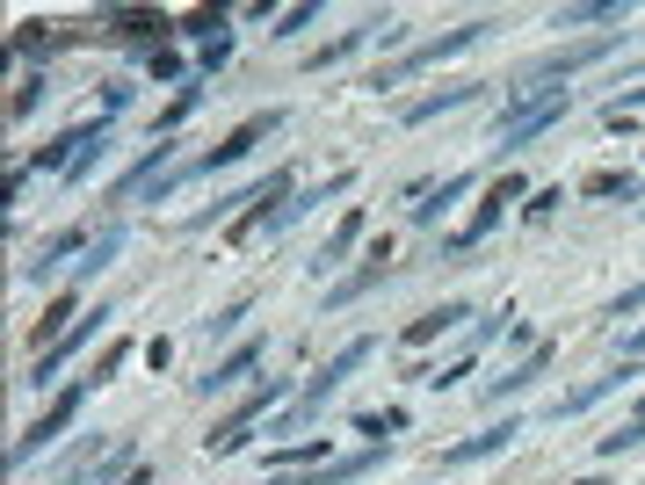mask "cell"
<instances>
[{"label": "cell", "instance_id": "28", "mask_svg": "<svg viewBox=\"0 0 645 485\" xmlns=\"http://www.w3.org/2000/svg\"><path fill=\"white\" fill-rule=\"evenodd\" d=\"M196 95H204V87H182V95H175V109L160 117V131H175V123H182V117H189V109H196Z\"/></svg>", "mask_w": 645, "mask_h": 485}, {"label": "cell", "instance_id": "8", "mask_svg": "<svg viewBox=\"0 0 645 485\" xmlns=\"http://www.w3.org/2000/svg\"><path fill=\"white\" fill-rule=\"evenodd\" d=\"M102 319H109V312H102V305H95V312H88V319H80V327H73V333H66V341H58V348H44V355H36V370H30V384H36V392H44V384H52V377H58V370H66V363H73V355H80V348H88V333H95V327H102Z\"/></svg>", "mask_w": 645, "mask_h": 485}, {"label": "cell", "instance_id": "4", "mask_svg": "<svg viewBox=\"0 0 645 485\" xmlns=\"http://www.w3.org/2000/svg\"><path fill=\"white\" fill-rule=\"evenodd\" d=\"M363 363H370V341H349V348H341V355H334V363L319 370L313 384H305V392H297L291 420H313L319 406H327V399H334V392H341V384H349V377H356V370H363Z\"/></svg>", "mask_w": 645, "mask_h": 485}, {"label": "cell", "instance_id": "23", "mask_svg": "<svg viewBox=\"0 0 645 485\" xmlns=\"http://www.w3.org/2000/svg\"><path fill=\"white\" fill-rule=\"evenodd\" d=\"M638 442H645V420H624V428L602 434V456H624V450H638Z\"/></svg>", "mask_w": 645, "mask_h": 485}, {"label": "cell", "instance_id": "32", "mask_svg": "<svg viewBox=\"0 0 645 485\" xmlns=\"http://www.w3.org/2000/svg\"><path fill=\"white\" fill-rule=\"evenodd\" d=\"M638 305H645V283H638V290H624V297H616V305H610V319H631Z\"/></svg>", "mask_w": 645, "mask_h": 485}, {"label": "cell", "instance_id": "24", "mask_svg": "<svg viewBox=\"0 0 645 485\" xmlns=\"http://www.w3.org/2000/svg\"><path fill=\"white\" fill-rule=\"evenodd\" d=\"M123 355H131V341H109L102 355H95V370H88V384H109V370L123 363Z\"/></svg>", "mask_w": 645, "mask_h": 485}, {"label": "cell", "instance_id": "34", "mask_svg": "<svg viewBox=\"0 0 645 485\" xmlns=\"http://www.w3.org/2000/svg\"><path fill=\"white\" fill-rule=\"evenodd\" d=\"M123 485H153V471H131V478H123Z\"/></svg>", "mask_w": 645, "mask_h": 485}, {"label": "cell", "instance_id": "3", "mask_svg": "<svg viewBox=\"0 0 645 485\" xmlns=\"http://www.w3.org/2000/svg\"><path fill=\"white\" fill-rule=\"evenodd\" d=\"M269 131H283V109H269V117H247L240 131H226V139L210 145L204 159H189V167H182V174H210V167H232V159H247V153H254V145L269 139ZM182 174H175V181H182ZM175 181H167V189H175ZM167 189H153V196H167Z\"/></svg>", "mask_w": 645, "mask_h": 485}, {"label": "cell", "instance_id": "22", "mask_svg": "<svg viewBox=\"0 0 645 485\" xmlns=\"http://www.w3.org/2000/svg\"><path fill=\"white\" fill-rule=\"evenodd\" d=\"M464 189H471V174H450V181H442V189L428 196V203H414V218H420V225H428V218H436V210L450 203V196H464Z\"/></svg>", "mask_w": 645, "mask_h": 485}, {"label": "cell", "instance_id": "29", "mask_svg": "<svg viewBox=\"0 0 645 485\" xmlns=\"http://www.w3.org/2000/svg\"><path fill=\"white\" fill-rule=\"evenodd\" d=\"M638 109H645V87H631V95H616V102H610V123H624V117H638Z\"/></svg>", "mask_w": 645, "mask_h": 485}, {"label": "cell", "instance_id": "33", "mask_svg": "<svg viewBox=\"0 0 645 485\" xmlns=\"http://www.w3.org/2000/svg\"><path fill=\"white\" fill-rule=\"evenodd\" d=\"M624 355H645V327H638V333H631V341H624Z\"/></svg>", "mask_w": 645, "mask_h": 485}, {"label": "cell", "instance_id": "6", "mask_svg": "<svg viewBox=\"0 0 645 485\" xmlns=\"http://www.w3.org/2000/svg\"><path fill=\"white\" fill-rule=\"evenodd\" d=\"M276 399H283V384H262V392H247V399L232 406V420H226V428H218V434H204V450H210V456H232V450L247 442V434H254V420H262Z\"/></svg>", "mask_w": 645, "mask_h": 485}, {"label": "cell", "instance_id": "26", "mask_svg": "<svg viewBox=\"0 0 645 485\" xmlns=\"http://www.w3.org/2000/svg\"><path fill=\"white\" fill-rule=\"evenodd\" d=\"M240 319H247V297H232V305H226V312H218V319H210L204 333H210V341H226V333L240 327Z\"/></svg>", "mask_w": 645, "mask_h": 485}, {"label": "cell", "instance_id": "18", "mask_svg": "<svg viewBox=\"0 0 645 485\" xmlns=\"http://www.w3.org/2000/svg\"><path fill=\"white\" fill-rule=\"evenodd\" d=\"M356 240H363V210H349V218H341V232H334V240H327V246H319V254H313V268H319V276H327V268H334V261H341V254H349Z\"/></svg>", "mask_w": 645, "mask_h": 485}, {"label": "cell", "instance_id": "25", "mask_svg": "<svg viewBox=\"0 0 645 485\" xmlns=\"http://www.w3.org/2000/svg\"><path fill=\"white\" fill-rule=\"evenodd\" d=\"M226 22H232V15H226V8H196V15H189V22H182V30H196V36H210V30H226ZM210 44H218V36H210Z\"/></svg>", "mask_w": 645, "mask_h": 485}, {"label": "cell", "instance_id": "2", "mask_svg": "<svg viewBox=\"0 0 645 485\" xmlns=\"http://www.w3.org/2000/svg\"><path fill=\"white\" fill-rule=\"evenodd\" d=\"M493 22H464V30H450V36H428V44H414V52L400 58V66H384L378 80L370 87H400V80H414L420 66H442V58H457V52H471V44H479V36H487Z\"/></svg>", "mask_w": 645, "mask_h": 485}, {"label": "cell", "instance_id": "21", "mask_svg": "<svg viewBox=\"0 0 645 485\" xmlns=\"http://www.w3.org/2000/svg\"><path fill=\"white\" fill-rule=\"evenodd\" d=\"M356 428H363L370 442H384V434H400V428H406V414H400V406H384V414H356Z\"/></svg>", "mask_w": 645, "mask_h": 485}, {"label": "cell", "instance_id": "35", "mask_svg": "<svg viewBox=\"0 0 645 485\" xmlns=\"http://www.w3.org/2000/svg\"><path fill=\"white\" fill-rule=\"evenodd\" d=\"M573 485H602V478H573Z\"/></svg>", "mask_w": 645, "mask_h": 485}, {"label": "cell", "instance_id": "17", "mask_svg": "<svg viewBox=\"0 0 645 485\" xmlns=\"http://www.w3.org/2000/svg\"><path fill=\"white\" fill-rule=\"evenodd\" d=\"M384 261H392V246L378 240V246H370V268H363V276H349V283H341V290H334V305H356V297H363V290H378V283L392 276Z\"/></svg>", "mask_w": 645, "mask_h": 485}, {"label": "cell", "instance_id": "11", "mask_svg": "<svg viewBox=\"0 0 645 485\" xmlns=\"http://www.w3.org/2000/svg\"><path fill=\"white\" fill-rule=\"evenodd\" d=\"M254 363H262V341H247V348H232L226 363H210L204 377H196V392H204V399H218V392H232V384H240V377H247V370H254Z\"/></svg>", "mask_w": 645, "mask_h": 485}, {"label": "cell", "instance_id": "15", "mask_svg": "<svg viewBox=\"0 0 645 485\" xmlns=\"http://www.w3.org/2000/svg\"><path fill=\"white\" fill-rule=\"evenodd\" d=\"M631 377H638V370H631V363H616V370H602V377H594V384H580V392H573V399H566V406H558V414H588V406L594 399H610V392H624V384Z\"/></svg>", "mask_w": 645, "mask_h": 485}, {"label": "cell", "instance_id": "31", "mask_svg": "<svg viewBox=\"0 0 645 485\" xmlns=\"http://www.w3.org/2000/svg\"><path fill=\"white\" fill-rule=\"evenodd\" d=\"M551 203H558V189H537V196L523 203V218H551Z\"/></svg>", "mask_w": 645, "mask_h": 485}, {"label": "cell", "instance_id": "12", "mask_svg": "<svg viewBox=\"0 0 645 485\" xmlns=\"http://www.w3.org/2000/svg\"><path fill=\"white\" fill-rule=\"evenodd\" d=\"M464 319H471V305H464V297H450V305H436V312H420L414 327H406V348H428V341H436V333L464 327Z\"/></svg>", "mask_w": 645, "mask_h": 485}, {"label": "cell", "instance_id": "13", "mask_svg": "<svg viewBox=\"0 0 645 485\" xmlns=\"http://www.w3.org/2000/svg\"><path fill=\"white\" fill-rule=\"evenodd\" d=\"M515 420H501V428H487V434H471V442H457V450H442V464H479V456H493V450H507L515 442Z\"/></svg>", "mask_w": 645, "mask_h": 485}, {"label": "cell", "instance_id": "14", "mask_svg": "<svg viewBox=\"0 0 645 485\" xmlns=\"http://www.w3.org/2000/svg\"><path fill=\"white\" fill-rule=\"evenodd\" d=\"M370 464H378V450L370 456H341V464H327V471H291V478H269V485H341V478H363Z\"/></svg>", "mask_w": 645, "mask_h": 485}, {"label": "cell", "instance_id": "10", "mask_svg": "<svg viewBox=\"0 0 645 485\" xmlns=\"http://www.w3.org/2000/svg\"><path fill=\"white\" fill-rule=\"evenodd\" d=\"M551 363H558V341H537L523 370H507V377H493V384H487V406H501V399H515V392H529V384H537Z\"/></svg>", "mask_w": 645, "mask_h": 485}, {"label": "cell", "instance_id": "9", "mask_svg": "<svg viewBox=\"0 0 645 485\" xmlns=\"http://www.w3.org/2000/svg\"><path fill=\"white\" fill-rule=\"evenodd\" d=\"M102 30H109V36H131V44H160V36L175 30V22L160 15V8H109Z\"/></svg>", "mask_w": 645, "mask_h": 485}, {"label": "cell", "instance_id": "20", "mask_svg": "<svg viewBox=\"0 0 645 485\" xmlns=\"http://www.w3.org/2000/svg\"><path fill=\"white\" fill-rule=\"evenodd\" d=\"M631 8L624 0H594V8H558V30H573V22H624Z\"/></svg>", "mask_w": 645, "mask_h": 485}, {"label": "cell", "instance_id": "5", "mask_svg": "<svg viewBox=\"0 0 645 485\" xmlns=\"http://www.w3.org/2000/svg\"><path fill=\"white\" fill-rule=\"evenodd\" d=\"M566 109H573V95H566V87H558L551 102H537V109H523V117H501V153H523L529 139H544V131H558V123H566Z\"/></svg>", "mask_w": 645, "mask_h": 485}, {"label": "cell", "instance_id": "36", "mask_svg": "<svg viewBox=\"0 0 645 485\" xmlns=\"http://www.w3.org/2000/svg\"><path fill=\"white\" fill-rule=\"evenodd\" d=\"M638 420H645V399H638Z\"/></svg>", "mask_w": 645, "mask_h": 485}, {"label": "cell", "instance_id": "1", "mask_svg": "<svg viewBox=\"0 0 645 485\" xmlns=\"http://www.w3.org/2000/svg\"><path fill=\"white\" fill-rule=\"evenodd\" d=\"M88 392H95V384H88V377H80V384H66V392H58V399H52V406H44V414H36V420H30V428H22V434H15V442H8V464H15V471H22V464H30V456H36V450H44V442H58V434H66V428H73V414H80V399H88Z\"/></svg>", "mask_w": 645, "mask_h": 485}, {"label": "cell", "instance_id": "30", "mask_svg": "<svg viewBox=\"0 0 645 485\" xmlns=\"http://www.w3.org/2000/svg\"><path fill=\"white\" fill-rule=\"evenodd\" d=\"M313 15H319V8H291V15H276V30H269V36H297Z\"/></svg>", "mask_w": 645, "mask_h": 485}, {"label": "cell", "instance_id": "16", "mask_svg": "<svg viewBox=\"0 0 645 485\" xmlns=\"http://www.w3.org/2000/svg\"><path fill=\"white\" fill-rule=\"evenodd\" d=\"M80 240H88V232H80V225H73V232H58L52 246H36V261H30V268H22V276H30V283H52L58 268H66V254H73V246H80Z\"/></svg>", "mask_w": 645, "mask_h": 485}, {"label": "cell", "instance_id": "19", "mask_svg": "<svg viewBox=\"0 0 645 485\" xmlns=\"http://www.w3.org/2000/svg\"><path fill=\"white\" fill-rule=\"evenodd\" d=\"M464 102H479V87H442V95H428V102L406 109V123H428V117H442V109H464Z\"/></svg>", "mask_w": 645, "mask_h": 485}, {"label": "cell", "instance_id": "7", "mask_svg": "<svg viewBox=\"0 0 645 485\" xmlns=\"http://www.w3.org/2000/svg\"><path fill=\"white\" fill-rule=\"evenodd\" d=\"M515 196H523V174H501V181H493V189H487V203L471 210V225H464V232H457V240H450V246H442V254H471V246H479V240H487V232H493V225H501V210H507V203H515Z\"/></svg>", "mask_w": 645, "mask_h": 485}, {"label": "cell", "instance_id": "27", "mask_svg": "<svg viewBox=\"0 0 645 485\" xmlns=\"http://www.w3.org/2000/svg\"><path fill=\"white\" fill-rule=\"evenodd\" d=\"M36 102H44V80H22V87H15V102H8V117L22 123V117H30Z\"/></svg>", "mask_w": 645, "mask_h": 485}]
</instances>
